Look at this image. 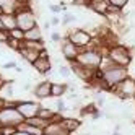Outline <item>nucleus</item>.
<instances>
[{
    "label": "nucleus",
    "mask_w": 135,
    "mask_h": 135,
    "mask_svg": "<svg viewBox=\"0 0 135 135\" xmlns=\"http://www.w3.org/2000/svg\"><path fill=\"white\" fill-rule=\"evenodd\" d=\"M60 23H62V20H60L59 16H52V20H51V25L52 26H57V25H60Z\"/></svg>",
    "instance_id": "32"
},
{
    "label": "nucleus",
    "mask_w": 135,
    "mask_h": 135,
    "mask_svg": "<svg viewBox=\"0 0 135 135\" xmlns=\"http://www.w3.org/2000/svg\"><path fill=\"white\" fill-rule=\"evenodd\" d=\"M51 88H52V81L44 80V81H39L34 86L33 93L37 99H49L51 98Z\"/></svg>",
    "instance_id": "11"
},
{
    "label": "nucleus",
    "mask_w": 135,
    "mask_h": 135,
    "mask_svg": "<svg viewBox=\"0 0 135 135\" xmlns=\"http://www.w3.org/2000/svg\"><path fill=\"white\" fill-rule=\"evenodd\" d=\"M15 18H16V26L25 33L37 26V18L31 5H21L18 8V12L15 13Z\"/></svg>",
    "instance_id": "5"
},
{
    "label": "nucleus",
    "mask_w": 135,
    "mask_h": 135,
    "mask_svg": "<svg viewBox=\"0 0 135 135\" xmlns=\"http://www.w3.org/2000/svg\"><path fill=\"white\" fill-rule=\"evenodd\" d=\"M30 88H31V85H30V83H25V85H23V90H26V91H28Z\"/></svg>",
    "instance_id": "36"
},
{
    "label": "nucleus",
    "mask_w": 135,
    "mask_h": 135,
    "mask_svg": "<svg viewBox=\"0 0 135 135\" xmlns=\"http://www.w3.org/2000/svg\"><path fill=\"white\" fill-rule=\"evenodd\" d=\"M99 70L103 73V85L106 91H114V88L117 85H120L127 76H130L129 73V67H120L112 64L108 57H104V60L99 67Z\"/></svg>",
    "instance_id": "1"
},
{
    "label": "nucleus",
    "mask_w": 135,
    "mask_h": 135,
    "mask_svg": "<svg viewBox=\"0 0 135 135\" xmlns=\"http://www.w3.org/2000/svg\"><path fill=\"white\" fill-rule=\"evenodd\" d=\"M106 57L115 65H120V67H129L133 62V54L132 49L127 44H114L108 49V54Z\"/></svg>",
    "instance_id": "4"
},
{
    "label": "nucleus",
    "mask_w": 135,
    "mask_h": 135,
    "mask_svg": "<svg viewBox=\"0 0 135 135\" xmlns=\"http://www.w3.org/2000/svg\"><path fill=\"white\" fill-rule=\"evenodd\" d=\"M64 129H62V125H60V122H49V125L44 129V135H59L60 132H62Z\"/></svg>",
    "instance_id": "21"
},
{
    "label": "nucleus",
    "mask_w": 135,
    "mask_h": 135,
    "mask_svg": "<svg viewBox=\"0 0 135 135\" xmlns=\"http://www.w3.org/2000/svg\"><path fill=\"white\" fill-rule=\"evenodd\" d=\"M80 51H81V49H78L75 44H72L69 39H67V37H64V39H62V42H60V52H62V55H64V59L69 62V64L76 60V57H78Z\"/></svg>",
    "instance_id": "10"
},
{
    "label": "nucleus",
    "mask_w": 135,
    "mask_h": 135,
    "mask_svg": "<svg viewBox=\"0 0 135 135\" xmlns=\"http://www.w3.org/2000/svg\"><path fill=\"white\" fill-rule=\"evenodd\" d=\"M3 15V10H2V8H0V16H2Z\"/></svg>",
    "instance_id": "40"
},
{
    "label": "nucleus",
    "mask_w": 135,
    "mask_h": 135,
    "mask_svg": "<svg viewBox=\"0 0 135 135\" xmlns=\"http://www.w3.org/2000/svg\"><path fill=\"white\" fill-rule=\"evenodd\" d=\"M25 122V117L16 109V101H5L0 109V127H16Z\"/></svg>",
    "instance_id": "3"
},
{
    "label": "nucleus",
    "mask_w": 135,
    "mask_h": 135,
    "mask_svg": "<svg viewBox=\"0 0 135 135\" xmlns=\"http://www.w3.org/2000/svg\"><path fill=\"white\" fill-rule=\"evenodd\" d=\"M15 2H16L18 5H30L31 0H15Z\"/></svg>",
    "instance_id": "33"
},
{
    "label": "nucleus",
    "mask_w": 135,
    "mask_h": 135,
    "mask_svg": "<svg viewBox=\"0 0 135 135\" xmlns=\"http://www.w3.org/2000/svg\"><path fill=\"white\" fill-rule=\"evenodd\" d=\"M8 36L13 37V39H16L18 42H23L25 41V31H21L20 28H15V30L8 31Z\"/></svg>",
    "instance_id": "22"
},
{
    "label": "nucleus",
    "mask_w": 135,
    "mask_h": 135,
    "mask_svg": "<svg viewBox=\"0 0 135 135\" xmlns=\"http://www.w3.org/2000/svg\"><path fill=\"white\" fill-rule=\"evenodd\" d=\"M69 93V85L67 83H54L52 81V88H51V98H64Z\"/></svg>",
    "instance_id": "15"
},
{
    "label": "nucleus",
    "mask_w": 135,
    "mask_h": 135,
    "mask_svg": "<svg viewBox=\"0 0 135 135\" xmlns=\"http://www.w3.org/2000/svg\"><path fill=\"white\" fill-rule=\"evenodd\" d=\"M104 60V54L103 51L99 49V47H86V49H81L78 57H76V64H80L81 67H85V69H88L91 72L98 70L101 64Z\"/></svg>",
    "instance_id": "2"
},
{
    "label": "nucleus",
    "mask_w": 135,
    "mask_h": 135,
    "mask_svg": "<svg viewBox=\"0 0 135 135\" xmlns=\"http://www.w3.org/2000/svg\"><path fill=\"white\" fill-rule=\"evenodd\" d=\"M20 7L21 5H18L15 0H0V8L3 10V15H15Z\"/></svg>",
    "instance_id": "16"
},
{
    "label": "nucleus",
    "mask_w": 135,
    "mask_h": 135,
    "mask_svg": "<svg viewBox=\"0 0 135 135\" xmlns=\"http://www.w3.org/2000/svg\"><path fill=\"white\" fill-rule=\"evenodd\" d=\"M108 2H109V5L117 7V8H120V10H124V8L130 3V0H108Z\"/></svg>",
    "instance_id": "23"
},
{
    "label": "nucleus",
    "mask_w": 135,
    "mask_h": 135,
    "mask_svg": "<svg viewBox=\"0 0 135 135\" xmlns=\"http://www.w3.org/2000/svg\"><path fill=\"white\" fill-rule=\"evenodd\" d=\"M5 44H7L8 47H10V49L16 51V52H18V49H20V42H18L16 39H13V37H10V36H8V39L5 41Z\"/></svg>",
    "instance_id": "24"
},
{
    "label": "nucleus",
    "mask_w": 135,
    "mask_h": 135,
    "mask_svg": "<svg viewBox=\"0 0 135 135\" xmlns=\"http://www.w3.org/2000/svg\"><path fill=\"white\" fill-rule=\"evenodd\" d=\"M49 10H51L52 13H57V15H59V13L62 12V7H59V5H49Z\"/></svg>",
    "instance_id": "30"
},
{
    "label": "nucleus",
    "mask_w": 135,
    "mask_h": 135,
    "mask_svg": "<svg viewBox=\"0 0 135 135\" xmlns=\"http://www.w3.org/2000/svg\"><path fill=\"white\" fill-rule=\"evenodd\" d=\"M59 73L64 76V78H69L70 76V73H72V70H70V65L67 64V65H60L59 67Z\"/></svg>",
    "instance_id": "26"
},
{
    "label": "nucleus",
    "mask_w": 135,
    "mask_h": 135,
    "mask_svg": "<svg viewBox=\"0 0 135 135\" xmlns=\"http://www.w3.org/2000/svg\"><path fill=\"white\" fill-rule=\"evenodd\" d=\"M3 103H5V101H3L2 98H0V109H2V108H3Z\"/></svg>",
    "instance_id": "39"
},
{
    "label": "nucleus",
    "mask_w": 135,
    "mask_h": 135,
    "mask_svg": "<svg viewBox=\"0 0 135 135\" xmlns=\"http://www.w3.org/2000/svg\"><path fill=\"white\" fill-rule=\"evenodd\" d=\"M16 65H18L16 62H7V64H3V69H5V70H8V69H15Z\"/></svg>",
    "instance_id": "31"
},
{
    "label": "nucleus",
    "mask_w": 135,
    "mask_h": 135,
    "mask_svg": "<svg viewBox=\"0 0 135 135\" xmlns=\"http://www.w3.org/2000/svg\"><path fill=\"white\" fill-rule=\"evenodd\" d=\"M67 39H69L72 44H75L78 49H86L90 47L93 42V34L90 31H86L85 28H76V30H72L67 33Z\"/></svg>",
    "instance_id": "6"
},
{
    "label": "nucleus",
    "mask_w": 135,
    "mask_h": 135,
    "mask_svg": "<svg viewBox=\"0 0 135 135\" xmlns=\"http://www.w3.org/2000/svg\"><path fill=\"white\" fill-rule=\"evenodd\" d=\"M25 122H26V124H30V125H34V127H39V129H42V130H44L47 125H49V122H51V120H46V119L39 117V115H36V117L26 119Z\"/></svg>",
    "instance_id": "19"
},
{
    "label": "nucleus",
    "mask_w": 135,
    "mask_h": 135,
    "mask_svg": "<svg viewBox=\"0 0 135 135\" xmlns=\"http://www.w3.org/2000/svg\"><path fill=\"white\" fill-rule=\"evenodd\" d=\"M25 41H37V42H41L44 41V33L39 26H34L33 30L30 31H26L25 33Z\"/></svg>",
    "instance_id": "17"
},
{
    "label": "nucleus",
    "mask_w": 135,
    "mask_h": 135,
    "mask_svg": "<svg viewBox=\"0 0 135 135\" xmlns=\"http://www.w3.org/2000/svg\"><path fill=\"white\" fill-rule=\"evenodd\" d=\"M88 8H91L96 15L106 16V15H108V8H109V2H108V0H91Z\"/></svg>",
    "instance_id": "13"
},
{
    "label": "nucleus",
    "mask_w": 135,
    "mask_h": 135,
    "mask_svg": "<svg viewBox=\"0 0 135 135\" xmlns=\"http://www.w3.org/2000/svg\"><path fill=\"white\" fill-rule=\"evenodd\" d=\"M51 26H52L51 21H46V23H44V30H46V31H47V30H51Z\"/></svg>",
    "instance_id": "35"
},
{
    "label": "nucleus",
    "mask_w": 135,
    "mask_h": 135,
    "mask_svg": "<svg viewBox=\"0 0 135 135\" xmlns=\"http://www.w3.org/2000/svg\"><path fill=\"white\" fill-rule=\"evenodd\" d=\"M0 18H2V23H3V28H5L7 33L12 31V30H15V28H18L16 26V18H15V15H2Z\"/></svg>",
    "instance_id": "18"
},
{
    "label": "nucleus",
    "mask_w": 135,
    "mask_h": 135,
    "mask_svg": "<svg viewBox=\"0 0 135 135\" xmlns=\"http://www.w3.org/2000/svg\"><path fill=\"white\" fill-rule=\"evenodd\" d=\"M33 69L41 73V75H51L52 73V64H51V59H49V54H47V51L44 49L39 57L33 62Z\"/></svg>",
    "instance_id": "9"
},
{
    "label": "nucleus",
    "mask_w": 135,
    "mask_h": 135,
    "mask_svg": "<svg viewBox=\"0 0 135 135\" xmlns=\"http://www.w3.org/2000/svg\"><path fill=\"white\" fill-rule=\"evenodd\" d=\"M13 135H30V133H28V132H25V130H20V129H16V132H15Z\"/></svg>",
    "instance_id": "34"
},
{
    "label": "nucleus",
    "mask_w": 135,
    "mask_h": 135,
    "mask_svg": "<svg viewBox=\"0 0 135 135\" xmlns=\"http://www.w3.org/2000/svg\"><path fill=\"white\" fill-rule=\"evenodd\" d=\"M13 80H7L2 88H0V98H2L3 101H15L13 96H15V86H13Z\"/></svg>",
    "instance_id": "12"
},
{
    "label": "nucleus",
    "mask_w": 135,
    "mask_h": 135,
    "mask_svg": "<svg viewBox=\"0 0 135 135\" xmlns=\"http://www.w3.org/2000/svg\"><path fill=\"white\" fill-rule=\"evenodd\" d=\"M60 125H62L64 130L70 132V133H75L76 130L81 127V122H80L78 119H75V117H64V119L60 120Z\"/></svg>",
    "instance_id": "14"
},
{
    "label": "nucleus",
    "mask_w": 135,
    "mask_h": 135,
    "mask_svg": "<svg viewBox=\"0 0 135 135\" xmlns=\"http://www.w3.org/2000/svg\"><path fill=\"white\" fill-rule=\"evenodd\" d=\"M0 135H2V133H0Z\"/></svg>",
    "instance_id": "41"
},
{
    "label": "nucleus",
    "mask_w": 135,
    "mask_h": 135,
    "mask_svg": "<svg viewBox=\"0 0 135 135\" xmlns=\"http://www.w3.org/2000/svg\"><path fill=\"white\" fill-rule=\"evenodd\" d=\"M41 108L42 106L39 103H36V101H16V109L25 117V120L31 119V117H36Z\"/></svg>",
    "instance_id": "8"
},
{
    "label": "nucleus",
    "mask_w": 135,
    "mask_h": 135,
    "mask_svg": "<svg viewBox=\"0 0 135 135\" xmlns=\"http://www.w3.org/2000/svg\"><path fill=\"white\" fill-rule=\"evenodd\" d=\"M62 39H64V37H62L59 33H55V31L51 34V41H52V42H62Z\"/></svg>",
    "instance_id": "29"
},
{
    "label": "nucleus",
    "mask_w": 135,
    "mask_h": 135,
    "mask_svg": "<svg viewBox=\"0 0 135 135\" xmlns=\"http://www.w3.org/2000/svg\"><path fill=\"white\" fill-rule=\"evenodd\" d=\"M16 132V127H0V133L2 135H13Z\"/></svg>",
    "instance_id": "27"
},
{
    "label": "nucleus",
    "mask_w": 135,
    "mask_h": 135,
    "mask_svg": "<svg viewBox=\"0 0 135 135\" xmlns=\"http://www.w3.org/2000/svg\"><path fill=\"white\" fill-rule=\"evenodd\" d=\"M0 31H5V28H3V23H2V18H0Z\"/></svg>",
    "instance_id": "38"
},
{
    "label": "nucleus",
    "mask_w": 135,
    "mask_h": 135,
    "mask_svg": "<svg viewBox=\"0 0 135 135\" xmlns=\"http://www.w3.org/2000/svg\"><path fill=\"white\" fill-rule=\"evenodd\" d=\"M96 108H103V106L106 104V99H104V96H101L99 93H98V96H96Z\"/></svg>",
    "instance_id": "28"
},
{
    "label": "nucleus",
    "mask_w": 135,
    "mask_h": 135,
    "mask_svg": "<svg viewBox=\"0 0 135 135\" xmlns=\"http://www.w3.org/2000/svg\"><path fill=\"white\" fill-rule=\"evenodd\" d=\"M120 101H125V99H132L135 98V78L132 76H127L120 85H117L112 91Z\"/></svg>",
    "instance_id": "7"
},
{
    "label": "nucleus",
    "mask_w": 135,
    "mask_h": 135,
    "mask_svg": "<svg viewBox=\"0 0 135 135\" xmlns=\"http://www.w3.org/2000/svg\"><path fill=\"white\" fill-rule=\"evenodd\" d=\"M111 135H122V132H120V130H114Z\"/></svg>",
    "instance_id": "37"
},
{
    "label": "nucleus",
    "mask_w": 135,
    "mask_h": 135,
    "mask_svg": "<svg viewBox=\"0 0 135 135\" xmlns=\"http://www.w3.org/2000/svg\"><path fill=\"white\" fill-rule=\"evenodd\" d=\"M76 21V16L73 13H65L64 15V20H62V25L67 26V25H70V23H75Z\"/></svg>",
    "instance_id": "25"
},
{
    "label": "nucleus",
    "mask_w": 135,
    "mask_h": 135,
    "mask_svg": "<svg viewBox=\"0 0 135 135\" xmlns=\"http://www.w3.org/2000/svg\"><path fill=\"white\" fill-rule=\"evenodd\" d=\"M18 129H20V130H25V132H28L30 135H44V130H42V129L34 127V125H30V124H26V122L20 124V125H18Z\"/></svg>",
    "instance_id": "20"
}]
</instances>
